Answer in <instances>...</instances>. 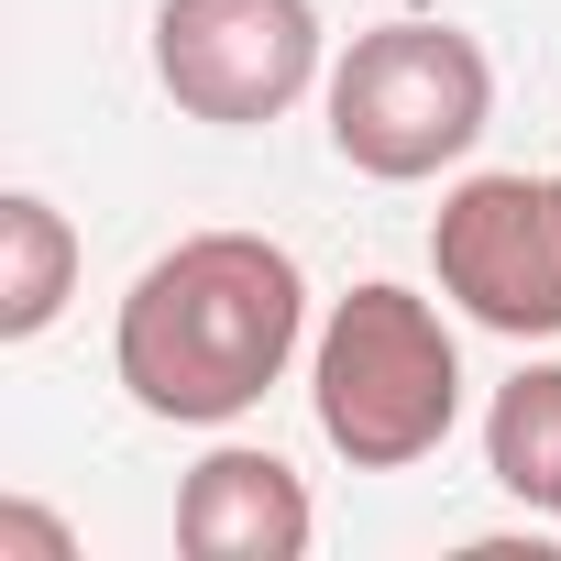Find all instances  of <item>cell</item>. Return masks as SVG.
<instances>
[{
    "instance_id": "obj_5",
    "label": "cell",
    "mask_w": 561,
    "mask_h": 561,
    "mask_svg": "<svg viewBox=\"0 0 561 561\" xmlns=\"http://www.w3.org/2000/svg\"><path fill=\"white\" fill-rule=\"evenodd\" d=\"M430 264L473 331L561 342V176H462L430 220Z\"/></svg>"
},
{
    "instance_id": "obj_7",
    "label": "cell",
    "mask_w": 561,
    "mask_h": 561,
    "mask_svg": "<svg viewBox=\"0 0 561 561\" xmlns=\"http://www.w3.org/2000/svg\"><path fill=\"white\" fill-rule=\"evenodd\" d=\"M78 298V231L56 198L12 187L0 198V342H45Z\"/></svg>"
},
{
    "instance_id": "obj_8",
    "label": "cell",
    "mask_w": 561,
    "mask_h": 561,
    "mask_svg": "<svg viewBox=\"0 0 561 561\" xmlns=\"http://www.w3.org/2000/svg\"><path fill=\"white\" fill-rule=\"evenodd\" d=\"M484 473L517 506L561 517V364H517L495 386V408H484Z\"/></svg>"
},
{
    "instance_id": "obj_2",
    "label": "cell",
    "mask_w": 561,
    "mask_h": 561,
    "mask_svg": "<svg viewBox=\"0 0 561 561\" xmlns=\"http://www.w3.org/2000/svg\"><path fill=\"white\" fill-rule=\"evenodd\" d=\"M309 408H320V440L353 462V473H408L451 440L462 419V342L451 320L419 298V287H353L331 298L320 342H309Z\"/></svg>"
},
{
    "instance_id": "obj_9",
    "label": "cell",
    "mask_w": 561,
    "mask_h": 561,
    "mask_svg": "<svg viewBox=\"0 0 561 561\" xmlns=\"http://www.w3.org/2000/svg\"><path fill=\"white\" fill-rule=\"evenodd\" d=\"M0 550H34V561H78V539L45 506H0Z\"/></svg>"
},
{
    "instance_id": "obj_6",
    "label": "cell",
    "mask_w": 561,
    "mask_h": 561,
    "mask_svg": "<svg viewBox=\"0 0 561 561\" xmlns=\"http://www.w3.org/2000/svg\"><path fill=\"white\" fill-rule=\"evenodd\" d=\"M309 539H320V506L275 451L220 440L209 462H187V484H176V550L187 561H309Z\"/></svg>"
},
{
    "instance_id": "obj_4",
    "label": "cell",
    "mask_w": 561,
    "mask_h": 561,
    "mask_svg": "<svg viewBox=\"0 0 561 561\" xmlns=\"http://www.w3.org/2000/svg\"><path fill=\"white\" fill-rule=\"evenodd\" d=\"M154 89L220 133L298 111L320 89V0H154Z\"/></svg>"
},
{
    "instance_id": "obj_3",
    "label": "cell",
    "mask_w": 561,
    "mask_h": 561,
    "mask_svg": "<svg viewBox=\"0 0 561 561\" xmlns=\"http://www.w3.org/2000/svg\"><path fill=\"white\" fill-rule=\"evenodd\" d=\"M331 100V154L375 187H419L440 165H462L495 122V67L462 23H375L342 45V67L320 78Z\"/></svg>"
},
{
    "instance_id": "obj_1",
    "label": "cell",
    "mask_w": 561,
    "mask_h": 561,
    "mask_svg": "<svg viewBox=\"0 0 561 561\" xmlns=\"http://www.w3.org/2000/svg\"><path fill=\"white\" fill-rule=\"evenodd\" d=\"M309 342V275L264 231H187L133 275L111 320V375L144 419L176 430H231L287 386Z\"/></svg>"
}]
</instances>
